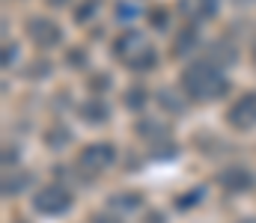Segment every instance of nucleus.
<instances>
[{
    "mask_svg": "<svg viewBox=\"0 0 256 223\" xmlns=\"http://www.w3.org/2000/svg\"><path fill=\"white\" fill-rule=\"evenodd\" d=\"M182 89L191 101H214L230 89V80L214 63H191L182 72Z\"/></svg>",
    "mask_w": 256,
    "mask_h": 223,
    "instance_id": "f257e3e1",
    "label": "nucleus"
},
{
    "mask_svg": "<svg viewBox=\"0 0 256 223\" xmlns=\"http://www.w3.org/2000/svg\"><path fill=\"white\" fill-rule=\"evenodd\" d=\"M114 51H116V57H122L128 66H131V69H137V72L152 69V66H155V60H158V54H155V51H152V45L143 39V33H134V30L116 39Z\"/></svg>",
    "mask_w": 256,
    "mask_h": 223,
    "instance_id": "f03ea898",
    "label": "nucleus"
},
{
    "mask_svg": "<svg viewBox=\"0 0 256 223\" xmlns=\"http://www.w3.org/2000/svg\"><path fill=\"white\" fill-rule=\"evenodd\" d=\"M72 206H74V194H72L66 185H60V182L45 185V188H39V191L33 194V209H36L39 215H48V218L66 215Z\"/></svg>",
    "mask_w": 256,
    "mask_h": 223,
    "instance_id": "7ed1b4c3",
    "label": "nucleus"
},
{
    "mask_svg": "<svg viewBox=\"0 0 256 223\" xmlns=\"http://www.w3.org/2000/svg\"><path fill=\"white\" fill-rule=\"evenodd\" d=\"M27 36H30L39 48H54V45H60L63 30H60L51 18L36 15V18H30V21H27Z\"/></svg>",
    "mask_w": 256,
    "mask_h": 223,
    "instance_id": "20e7f679",
    "label": "nucleus"
},
{
    "mask_svg": "<svg viewBox=\"0 0 256 223\" xmlns=\"http://www.w3.org/2000/svg\"><path fill=\"white\" fill-rule=\"evenodd\" d=\"M114 161H116V149L110 146V143H92V146L84 149L80 158H78V164H80L84 170H90V173H102V170H108Z\"/></svg>",
    "mask_w": 256,
    "mask_h": 223,
    "instance_id": "39448f33",
    "label": "nucleus"
},
{
    "mask_svg": "<svg viewBox=\"0 0 256 223\" xmlns=\"http://www.w3.org/2000/svg\"><path fill=\"white\" fill-rule=\"evenodd\" d=\"M226 119H230V125L238 128V131H250V128H256V92L242 95V98L230 107Z\"/></svg>",
    "mask_w": 256,
    "mask_h": 223,
    "instance_id": "423d86ee",
    "label": "nucleus"
},
{
    "mask_svg": "<svg viewBox=\"0 0 256 223\" xmlns=\"http://www.w3.org/2000/svg\"><path fill=\"white\" fill-rule=\"evenodd\" d=\"M220 185L226 188V191H250L254 188V173L250 170H244V167H238V164H232V167H226L220 176Z\"/></svg>",
    "mask_w": 256,
    "mask_h": 223,
    "instance_id": "0eeeda50",
    "label": "nucleus"
},
{
    "mask_svg": "<svg viewBox=\"0 0 256 223\" xmlns=\"http://www.w3.org/2000/svg\"><path fill=\"white\" fill-rule=\"evenodd\" d=\"M218 3H220V0H182L179 9H182L191 21H206V18H212V15L218 12Z\"/></svg>",
    "mask_w": 256,
    "mask_h": 223,
    "instance_id": "6e6552de",
    "label": "nucleus"
},
{
    "mask_svg": "<svg viewBox=\"0 0 256 223\" xmlns=\"http://www.w3.org/2000/svg\"><path fill=\"white\" fill-rule=\"evenodd\" d=\"M208 54H212L208 63H214L218 69H220V66H232V63L238 60V48H236L232 42H224V39H218V42L208 48Z\"/></svg>",
    "mask_w": 256,
    "mask_h": 223,
    "instance_id": "1a4fd4ad",
    "label": "nucleus"
},
{
    "mask_svg": "<svg viewBox=\"0 0 256 223\" xmlns=\"http://www.w3.org/2000/svg\"><path fill=\"white\" fill-rule=\"evenodd\" d=\"M108 116H110V110H108V104H104L102 98H92V101H84V104H80V119H86V122H92V125L108 122Z\"/></svg>",
    "mask_w": 256,
    "mask_h": 223,
    "instance_id": "9d476101",
    "label": "nucleus"
},
{
    "mask_svg": "<svg viewBox=\"0 0 256 223\" xmlns=\"http://www.w3.org/2000/svg\"><path fill=\"white\" fill-rule=\"evenodd\" d=\"M143 206V200H140V194H116V197H110L108 200V212H137Z\"/></svg>",
    "mask_w": 256,
    "mask_h": 223,
    "instance_id": "9b49d317",
    "label": "nucleus"
},
{
    "mask_svg": "<svg viewBox=\"0 0 256 223\" xmlns=\"http://www.w3.org/2000/svg\"><path fill=\"white\" fill-rule=\"evenodd\" d=\"M196 39H200V36H196V30H194V27L182 30V33H179V39H176V45H173V54H176V57H182V54L194 51V48H196Z\"/></svg>",
    "mask_w": 256,
    "mask_h": 223,
    "instance_id": "f8f14e48",
    "label": "nucleus"
},
{
    "mask_svg": "<svg viewBox=\"0 0 256 223\" xmlns=\"http://www.w3.org/2000/svg\"><path fill=\"white\" fill-rule=\"evenodd\" d=\"M137 134H140L143 140H158L155 134L167 137V134H170V128H167V125H161V122H152V119H146V122H140V125H137Z\"/></svg>",
    "mask_w": 256,
    "mask_h": 223,
    "instance_id": "ddd939ff",
    "label": "nucleus"
},
{
    "mask_svg": "<svg viewBox=\"0 0 256 223\" xmlns=\"http://www.w3.org/2000/svg\"><path fill=\"white\" fill-rule=\"evenodd\" d=\"M27 182H30V173H18L15 179L6 176V179H3V194H6V197H9V194H21V191L27 188Z\"/></svg>",
    "mask_w": 256,
    "mask_h": 223,
    "instance_id": "4468645a",
    "label": "nucleus"
},
{
    "mask_svg": "<svg viewBox=\"0 0 256 223\" xmlns=\"http://www.w3.org/2000/svg\"><path fill=\"white\" fill-rule=\"evenodd\" d=\"M158 101H161L164 107H170L173 113H182V107H185L179 98H170V89H161V92H158Z\"/></svg>",
    "mask_w": 256,
    "mask_h": 223,
    "instance_id": "2eb2a0df",
    "label": "nucleus"
},
{
    "mask_svg": "<svg viewBox=\"0 0 256 223\" xmlns=\"http://www.w3.org/2000/svg\"><path fill=\"white\" fill-rule=\"evenodd\" d=\"M143 101H146L143 86H134V92H128V95H126V104H128V107H134V110H140V107H143Z\"/></svg>",
    "mask_w": 256,
    "mask_h": 223,
    "instance_id": "dca6fc26",
    "label": "nucleus"
},
{
    "mask_svg": "<svg viewBox=\"0 0 256 223\" xmlns=\"http://www.w3.org/2000/svg\"><path fill=\"white\" fill-rule=\"evenodd\" d=\"M149 21H152V27H155V24H158L161 30L167 27V18H164V12H152V15H149Z\"/></svg>",
    "mask_w": 256,
    "mask_h": 223,
    "instance_id": "f3484780",
    "label": "nucleus"
},
{
    "mask_svg": "<svg viewBox=\"0 0 256 223\" xmlns=\"http://www.w3.org/2000/svg\"><path fill=\"white\" fill-rule=\"evenodd\" d=\"M92 9H96V3H86V6H80V9H78V21H90L86 15H90Z\"/></svg>",
    "mask_w": 256,
    "mask_h": 223,
    "instance_id": "a211bd4d",
    "label": "nucleus"
},
{
    "mask_svg": "<svg viewBox=\"0 0 256 223\" xmlns=\"http://www.w3.org/2000/svg\"><path fill=\"white\" fill-rule=\"evenodd\" d=\"M92 223H120V221H116V218H114L110 212H108V215L102 212V215H96V218H92Z\"/></svg>",
    "mask_w": 256,
    "mask_h": 223,
    "instance_id": "6ab92c4d",
    "label": "nucleus"
},
{
    "mask_svg": "<svg viewBox=\"0 0 256 223\" xmlns=\"http://www.w3.org/2000/svg\"><path fill=\"white\" fill-rule=\"evenodd\" d=\"M242 223H256V218H250V221H242Z\"/></svg>",
    "mask_w": 256,
    "mask_h": 223,
    "instance_id": "aec40b11",
    "label": "nucleus"
}]
</instances>
